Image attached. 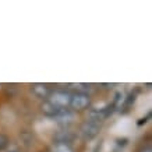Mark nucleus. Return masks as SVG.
Returning a JSON list of instances; mask_svg holds the SVG:
<instances>
[{"label": "nucleus", "mask_w": 152, "mask_h": 152, "mask_svg": "<svg viewBox=\"0 0 152 152\" xmlns=\"http://www.w3.org/2000/svg\"><path fill=\"white\" fill-rule=\"evenodd\" d=\"M7 145H9V138L6 135H3V134H0V152L3 149H6Z\"/></svg>", "instance_id": "nucleus-6"}, {"label": "nucleus", "mask_w": 152, "mask_h": 152, "mask_svg": "<svg viewBox=\"0 0 152 152\" xmlns=\"http://www.w3.org/2000/svg\"><path fill=\"white\" fill-rule=\"evenodd\" d=\"M32 92L38 98H48L52 94V91L45 84H35V85H32Z\"/></svg>", "instance_id": "nucleus-5"}, {"label": "nucleus", "mask_w": 152, "mask_h": 152, "mask_svg": "<svg viewBox=\"0 0 152 152\" xmlns=\"http://www.w3.org/2000/svg\"><path fill=\"white\" fill-rule=\"evenodd\" d=\"M141 152H151V145H147Z\"/></svg>", "instance_id": "nucleus-7"}, {"label": "nucleus", "mask_w": 152, "mask_h": 152, "mask_svg": "<svg viewBox=\"0 0 152 152\" xmlns=\"http://www.w3.org/2000/svg\"><path fill=\"white\" fill-rule=\"evenodd\" d=\"M101 131V124L95 121V120H88L83 124L81 127V134L84 135V138L87 140H92L95 138Z\"/></svg>", "instance_id": "nucleus-3"}, {"label": "nucleus", "mask_w": 152, "mask_h": 152, "mask_svg": "<svg viewBox=\"0 0 152 152\" xmlns=\"http://www.w3.org/2000/svg\"><path fill=\"white\" fill-rule=\"evenodd\" d=\"M49 99L48 101L50 102L53 106H56L60 110H64L67 109L70 105V98H71V94L67 92V91H55L49 95Z\"/></svg>", "instance_id": "nucleus-1"}, {"label": "nucleus", "mask_w": 152, "mask_h": 152, "mask_svg": "<svg viewBox=\"0 0 152 152\" xmlns=\"http://www.w3.org/2000/svg\"><path fill=\"white\" fill-rule=\"evenodd\" d=\"M41 109H42V112H43V115L45 116H49V117H56V116L59 115L60 112V109H57L56 106H53L50 103L49 101H45L43 103H42V106H41Z\"/></svg>", "instance_id": "nucleus-4"}, {"label": "nucleus", "mask_w": 152, "mask_h": 152, "mask_svg": "<svg viewBox=\"0 0 152 152\" xmlns=\"http://www.w3.org/2000/svg\"><path fill=\"white\" fill-rule=\"evenodd\" d=\"M91 103V98L88 94L84 92H77V94H71L70 98V107H73L74 110H84L87 109Z\"/></svg>", "instance_id": "nucleus-2"}]
</instances>
